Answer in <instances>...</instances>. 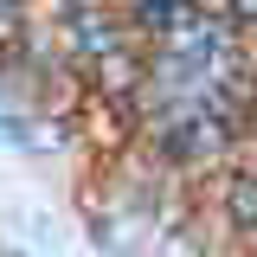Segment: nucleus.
Returning a JSON list of instances; mask_svg holds the SVG:
<instances>
[{"mask_svg": "<svg viewBox=\"0 0 257 257\" xmlns=\"http://www.w3.org/2000/svg\"><path fill=\"white\" fill-rule=\"evenodd\" d=\"M116 13L135 32V45H161V39H174L199 13V0H116Z\"/></svg>", "mask_w": 257, "mask_h": 257, "instance_id": "obj_2", "label": "nucleus"}, {"mask_svg": "<svg viewBox=\"0 0 257 257\" xmlns=\"http://www.w3.org/2000/svg\"><path fill=\"white\" fill-rule=\"evenodd\" d=\"M212 206H219V225L238 231V238H257V174L225 161L219 167V187H212Z\"/></svg>", "mask_w": 257, "mask_h": 257, "instance_id": "obj_1", "label": "nucleus"}, {"mask_svg": "<svg viewBox=\"0 0 257 257\" xmlns=\"http://www.w3.org/2000/svg\"><path fill=\"white\" fill-rule=\"evenodd\" d=\"M32 32V0H0V52H13Z\"/></svg>", "mask_w": 257, "mask_h": 257, "instance_id": "obj_4", "label": "nucleus"}, {"mask_svg": "<svg viewBox=\"0 0 257 257\" xmlns=\"http://www.w3.org/2000/svg\"><path fill=\"white\" fill-rule=\"evenodd\" d=\"M206 7L225 20V32H238V39L257 52V0H206Z\"/></svg>", "mask_w": 257, "mask_h": 257, "instance_id": "obj_3", "label": "nucleus"}]
</instances>
